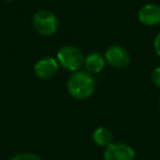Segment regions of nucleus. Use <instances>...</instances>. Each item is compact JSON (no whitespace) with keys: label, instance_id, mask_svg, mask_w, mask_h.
I'll use <instances>...</instances> for the list:
<instances>
[{"label":"nucleus","instance_id":"1","mask_svg":"<svg viewBox=\"0 0 160 160\" xmlns=\"http://www.w3.org/2000/svg\"><path fill=\"white\" fill-rule=\"evenodd\" d=\"M67 90L72 98L85 100L93 94L96 90V80L88 71H75L68 79Z\"/></svg>","mask_w":160,"mask_h":160},{"label":"nucleus","instance_id":"2","mask_svg":"<svg viewBox=\"0 0 160 160\" xmlns=\"http://www.w3.org/2000/svg\"><path fill=\"white\" fill-rule=\"evenodd\" d=\"M32 24L38 34L51 36L57 32L59 22L54 12L49 10H40L33 16Z\"/></svg>","mask_w":160,"mask_h":160},{"label":"nucleus","instance_id":"3","mask_svg":"<svg viewBox=\"0 0 160 160\" xmlns=\"http://www.w3.org/2000/svg\"><path fill=\"white\" fill-rule=\"evenodd\" d=\"M57 59L62 68L73 72L79 70L85 60L80 49L71 45L64 46L58 51Z\"/></svg>","mask_w":160,"mask_h":160},{"label":"nucleus","instance_id":"4","mask_svg":"<svg viewBox=\"0 0 160 160\" xmlns=\"http://www.w3.org/2000/svg\"><path fill=\"white\" fill-rule=\"evenodd\" d=\"M135 150L123 142H112L103 153L104 160H135Z\"/></svg>","mask_w":160,"mask_h":160},{"label":"nucleus","instance_id":"5","mask_svg":"<svg viewBox=\"0 0 160 160\" xmlns=\"http://www.w3.org/2000/svg\"><path fill=\"white\" fill-rule=\"evenodd\" d=\"M105 60L114 68H124L131 62V56L126 48L113 45L105 52Z\"/></svg>","mask_w":160,"mask_h":160},{"label":"nucleus","instance_id":"6","mask_svg":"<svg viewBox=\"0 0 160 160\" xmlns=\"http://www.w3.org/2000/svg\"><path fill=\"white\" fill-rule=\"evenodd\" d=\"M58 62L53 57L41 58L34 65V72L40 79L46 80L51 79L52 77L57 73L58 71Z\"/></svg>","mask_w":160,"mask_h":160},{"label":"nucleus","instance_id":"7","mask_svg":"<svg viewBox=\"0 0 160 160\" xmlns=\"http://www.w3.org/2000/svg\"><path fill=\"white\" fill-rule=\"evenodd\" d=\"M138 20L142 24L152 27L160 23V6L156 3H147L138 11Z\"/></svg>","mask_w":160,"mask_h":160},{"label":"nucleus","instance_id":"8","mask_svg":"<svg viewBox=\"0 0 160 160\" xmlns=\"http://www.w3.org/2000/svg\"><path fill=\"white\" fill-rule=\"evenodd\" d=\"M83 64L89 73H98L103 70L105 66V58L101 55L100 53H93L89 54L83 60Z\"/></svg>","mask_w":160,"mask_h":160},{"label":"nucleus","instance_id":"9","mask_svg":"<svg viewBox=\"0 0 160 160\" xmlns=\"http://www.w3.org/2000/svg\"><path fill=\"white\" fill-rule=\"evenodd\" d=\"M92 139L96 142L98 146L104 147L107 148L108 146L113 142V135H112L111 131L107 127H98L96 131L93 132V135H92Z\"/></svg>","mask_w":160,"mask_h":160},{"label":"nucleus","instance_id":"10","mask_svg":"<svg viewBox=\"0 0 160 160\" xmlns=\"http://www.w3.org/2000/svg\"><path fill=\"white\" fill-rule=\"evenodd\" d=\"M11 160H43L38 155L33 152H21L13 156Z\"/></svg>","mask_w":160,"mask_h":160},{"label":"nucleus","instance_id":"11","mask_svg":"<svg viewBox=\"0 0 160 160\" xmlns=\"http://www.w3.org/2000/svg\"><path fill=\"white\" fill-rule=\"evenodd\" d=\"M151 79H152L153 85L160 89V66L156 67V68L153 69L152 75H151Z\"/></svg>","mask_w":160,"mask_h":160},{"label":"nucleus","instance_id":"12","mask_svg":"<svg viewBox=\"0 0 160 160\" xmlns=\"http://www.w3.org/2000/svg\"><path fill=\"white\" fill-rule=\"evenodd\" d=\"M153 47H155V51L157 53L158 56H160V32L158 33V35L156 36L155 42H153Z\"/></svg>","mask_w":160,"mask_h":160},{"label":"nucleus","instance_id":"13","mask_svg":"<svg viewBox=\"0 0 160 160\" xmlns=\"http://www.w3.org/2000/svg\"><path fill=\"white\" fill-rule=\"evenodd\" d=\"M5 1H13V0H5Z\"/></svg>","mask_w":160,"mask_h":160},{"label":"nucleus","instance_id":"14","mask_svg":"<svg viewBox=\"0 0 160 160\" xmlns=\"http://www.w3.org/2000/svg\"><path fill=\"white\" fill-rule=\"evenodd\" d=\"M159 103H160V99H159Z\"/></svg>","mask_w":160,"mask_h":160}]
</instances>
